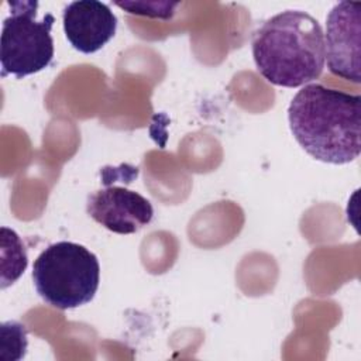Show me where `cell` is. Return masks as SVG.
Returning <instances> with one entry per match:
<instances>
[{
  "instance_id": "cell-5",
  "label": "cell",
  "mask_w": 361,
  "mask_h": 361,
  "mask_svg": "<svg viewBox=\"0 0 361 361\" xmlns=\"http://www.w3.org/2000/svg\"><path fill=\"white\" fill-rule=\"evenodd\" d=\"M361 3L340 1L327 14L324 54L329 71L353 83L361 82Z\"/></svg>"
},
{
  "instance_id": "cell-6",
  "label": "cell",
  "mask_w": 361,
  "mask_h": 361,
  "mask_svg": "<svg viewBox=\"0 0 361 361\" xmlns=\"http://www.w3.org/2000/svg\"><path fill=\"white\" fill-rule=\"evenodd\" d=\"M87 214L116 234H133L151 223L154 209L138 192L118 185H107L87 196Z\"/></svg>"
},
{
  "instance_id": "cell-3",
  "label": "cell",
  "mask_w": 361,
  "mask_h": 361,
  "mask_svg": "<svg viewBox=\"0 0 361 361\" xmlns=\"http://www.w3.org/2000/svg\"><path fill=\"white\" fill-rule=\"evenodd\" d=\"M32 282L42 300L59 310L83 306L97 292L99 259L82 244L54 243L35 258Z\"/></svg>"
},
{
  "instance_id": "cell-1",
  "label": "cell",
  "mask_w": 361,
  "mask_h": 361,
  "mask_svg": "<svg viewBox=\"0 0 361 361\" xmlns=\"http://www.w3.org/2000/svg\"><path fill=\"white\" fill-rule=\"evenodd\" d=\"M288 121L296 142L320 162L343 165L360 157V94L305 85L289 103Z\"/></svg>"
},
{
  "instance_id": "cell-2",
  "label": "cell",
  "mask_w": 361,
  "mask_h": 361,
  "mask_svg": "<svg viewBox=\"0 0 361 361\" xmlns=\"http://www.w3.org/2000/svg\"><path fill=\"white\" fill-rule=\"evenodd\" d=\"M257 71L272 85L299 87L317 79L324 68V32L302 10H285L264 21L252 34Z\"/></svg>"
},
{
  "instance_id": "cell-4",
  "label": "cell",
  "mask_w": 361,
  "mask_h": 361,
  "mask_svg": "<svg viewBox=\"0 0 361 361\" xmlns=\"http://www.w3.org/2000/svg\"><path fill=\"white\" fill-rule=\"evenodd\" d=\"M10 16L4 18L0 38L1 76L21 79L48 68L54 59L51 30L52 14L37 20V1H11Z\"/></svg>"
},
{
  "instance_id": "cell-7",
  "label": "cell",
  "mask_w": 361,
  "mask_h": 361,
  "mask_svg": "<svg viewBox=\"0 0 361 361\" xmlns=\"http://www.w3.org/2000/svg\"><path fill=\"white\" fill-rule=\"evenodd\" d=\"M62 24L66 39L76 51L93 54L114 37L117 17L102 1L79 0L63 8Z\"/></svg>"
}]
</instances>
